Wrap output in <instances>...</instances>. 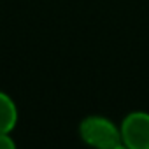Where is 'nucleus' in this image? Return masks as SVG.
Listing matches in <instances>:
<instances>
[{"label": "nucleus", "instance_id": "obj_1", "mask_svg": "<svg viewBox=\"0 0 149 149\" xmlns=\"http://www.w3.org/2000/svg\"><path fill=\"white\" fill-rule=\"evenodd\" d=\"M79 137L88 146L98 149H118L123 146L119 126L104 116L84 118L79 125Z\"/></svg>", "mask_w": 149, "mask_h": 149}, {"label": "nucleus", "instance_id": "obj_2", "mask_svg": "<svg viewBox=\"0 0 149 149\" xmlns=\"http://www.w3.org/2000/svg\"><path fill=\"white\" fill-rule=\"evenodd\" d=\"M121 142L130 149H149V112L133 111L126 114L119 126Z\"/></svg>", "mask_w": 149, "mask_h": 149}, {"label": "nucleus", "instance_id": "obj_3", "mask_svg": "<svg viewBox=\"0 0 149 149\" xmlns=\"http://www.w3.org/2000/svg\"><path fill=\"white\" fill-rule=\"evenodd\" d=\"M18 123V107L14 100L0 91V133H11Z\"/></svg>", "mask_w": 149, "mask_h": 149}, {"label": "nucleus", "instance_id": "obj_4", "mask_svg": "<svg viewBox=\"0 0 149 149\" xmlns=\"http://www.w3.org/2000/svg\"><path fill=\"white\" fill-rule=\"evenodd\" d=\"M16 142L9 133H0V149H14Z\"/></svg>", "mask_w": 149, "mask_h": 149}]
</instances>
